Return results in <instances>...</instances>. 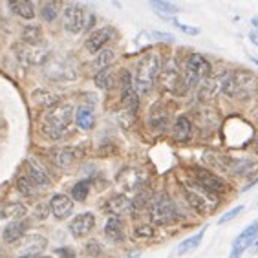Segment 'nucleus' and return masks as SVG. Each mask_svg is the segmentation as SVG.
I'll return each instance as SVG.
<instances>
[{
  "label": "nucleus",
  "instance_id": "nucleus-1",
  "mask_svg": "<svg viewBox=\"0 0 258 258\" xmlns=\"http://www.w3.org/2000/svg\"><path fill=\"white\" fill-rule=\"evenodd\" d=\"M74 119V106L68 103H59L46 112L42 119V134L50 139L64 138L66 130L70 128Z\"/></svg>",
  "mask_w": 258,
  "mask_h": 258
},
{
  "label": "nucleus",
  "instance_id": "nucleus-2",
  "mask_svg": "<svg viewBox=\"0 0 258 258\" xmlns=\"http://www.w3.org/2000/svg\"><path fill=\"white\" fill-rule=\"evenodd\" d=\"M161 74V59L158 53H147L139 59L138 66H136V77H134V86L136 92L141 95H147L152 92L156 81L159 79Z\"/></svg>",
  "mask_w": 258,
  "mask_h": 258
},
{
  "label": "nucleus",
  "instance_id": "nucleus-3",
  "mask_svg": "<svg viewBox=\"0 0 258 258\" xmlns=\"http://www.w3.org/2000/svg\"><path fill=\"white\" fill-rule=\"evenodd\" d=\"M222 92L233 99H249L258 92V79L251 72H233L222 81Z\"/></svg>",
  "mask_w": 258,
  "mask_h": 258
},
{
  "label": "nucleus",
  "instance_id": "nucleus-4",
  "mask_svg": "<svg viewBox=\"0 0 258 258\" xmlns=\"http://www.w3.org/2000/svg\"><path fill=\"white\" fill-rule=\"evenodd\" d=\"M183 194H185V198H187L190 207H194L202 214H211L216 211V207H218V200H216V196L205 192L200 185L194 183L192 179L187 181Z\"/></svg>",
  "mask_w": 258,
  "mask_h": 258
},
{
  "label": "nucleus",
  "instance_id": "nucleus-5",
  "mask_svg": "<svg viewBox=\"0 0 258 258\" xmlns=\"http://www.w3.org/2000/svg\"><path fill=\"white\" fill-rule=\"evenodd\" d=\"M179 218L178 205L174 204V200L169 194H159L158 198L150 204V220L156 225H167L172 224Z\"/></svg>",
  "mask_w": 258,
  "mask_h": 258
},
{
  "label": "nucleus",
  "instance_id": "nucleus-6",
  "mask_svg": "<svg viewBox=\"0 0 258 258\" xmlns=\"http://www.w3.org/2000/svg\"><path fill=\"white\" fill-rule=\"evenodd\" d=\"M62 19H64V28L70 33H81V31L90 30L95 22V17L77 4L64 6Z\"/></svg>",
  "mask_w": 258,
  "mask_h": 258
},
{
  "label": "nucleus",
  "instance_id": "nucleus-7",
  "mask_svg": "<svg viewBox=\"0 0 258 258\" xmlns=\"http://www.w3.org/2000/svg\"><path fill=\"white\" fill-rule=\"evenodd\" d=\"M211 74H213V66L204 55L190 53L187 57V60H185V81L189 86L207 81Z\"/></svg>",
  "mask_w": 258,
  "mask_h": 258
},
{
  "label": "nucleus",
  "instance_id": "nucleus-8",
  "mask_svg": "<svg viewBox=\"0 0 258 258\" xmlns=\"http://www.w3.org/2000/svg\"><path fill=\"white\" fill-rule=\"evenodd\" d=\"M159 81H161V86L165 90H169L172 94H185L189 85H187V81H185V75L179 72L178 64H176V60L170 59L165 68L161 70V74H159Z\"/></svg>",
  "mask_w": 258,
  "mask_h": 258
},
{
  "label": "nucleus",
  "instance_id": "nucleus-9",
  "mask_svg": "<svg viewBox=\"0 0 258 258\" xmlns=\"http://www.w3.org/2000/svg\"><path fill=\"white\" fill-rule=\"evenodd\" d=\"M190 179L196 185H200L205 192L213 194V196H220V194H225L229 190L227 183L220 176H216V174L207 169H202V167L192 169V178Z\"/></svg>",
  "mask_w": 258,
  "mask_h": 258
},
{
  "label": "nucleus",
  "instance_id": "nucleus-10",
  "mask_svg": "<svg viewBox=\"0 0 258 258\" xmlns=\"http://www.w3.org/2000/svg\"><path fill=\"white\" fill-rule=\"evenodd\" d=\"M256 238H258V220H254L253 224H249L247 227L236 236V240L233 242V247H231L229 258H242L243 251L251 247Z\"/></svg>",
  "mask_w": 258,
  "mask_h": 258
},
{
  "label": "nucleus",
  "instance_id": "nucleus-11",
  "mask_svg": "<svg viewBox=\"0 0 258 258\" xmlns=\"http://www.w3.org/2000/svg\"><path fill=\"white\" fill-rule=\"evenodd\" d=\"M117 181L123 187L124 190H141L145 189V181H147V176L143 174L141 169H136V167H126L119 172L117 176Z\"/></svg>",
  "mask_w": 258,
  "mask_h": 258
},
{
  "label": "nucleus",
  "instance_id": "nucleus-12",
  "mask_svg": "<svg viewBox=\"0 0 258 258\" xmlns=\"http://www.w3.org/2000/svg\"><path fill=\"white\" fill-rule=\"evenodd\" d=\"M114 35H115L114 28H110V26L97 28V30L92 31V33H90V37L86 39L85 48L90 51V53H99V51L104 50V46L114 39Z\"/></svg>",
  "mask_w": 258,
  "mask_h": 258
},
{
  "label": "nucleus",
  "instance_id": "nucleus-13",
  "mask_svg": "<svg viewBox=\"0 0 258 258\" xmlns=\"http://www.w3.org/2000/svg\"><path fill=\"white\" fill-rule=\"evenodd\" d=\"M121 97H123V104L126 106L130 114H134L139 106V94L136 92L134 79L128 72L121 74Z\"/></svg>",
  "mask_w": 258,
  "mask_h": 258
},
{
  "label": "nucleus",
  "instance_id": "nucleus-14",
  "mask_svg": "<svg viewBox=\"0 0 258 258\" xmlns=\"http://www.w3.org/2000/svg\"><path fill=\"white\" fill-rule=\"evenodd\" d=\"M95 227V216L92 213H83L77 214L72 222H70V233L74 234L75 238H83L86 234H90Z\"/></svg>",
  "mask_w": 258,
  "mask_h": 258
},
{
  "label": "nucleus",
  "instance_id": "nucleus-15",
  "mask_svg": "<svg viewBox=\"0 0 258 258\" xmlns=\"http://www.w3.org/2000/svg\"><path fill=\"white\" fill-rule=\"evenodd\" d=\"M169 121H170L169 110L165 108L161 103H156L154 106L150 108L149 124H150V128L154 130L156 134H161V132H165V130H167V126H169Z\"/></svg>",
  "mask_w": 258,
  "mask_h": 258
},
{
  "label": "nucleus",
  "instance_id": "nucleus-16",
  "mask_svg": "<svg viewBox=\"0 0 258 258\" xmlns=\"http://www.w3.org/2000/svg\"><path fill=\"white\" fill-rule=\"evenodd\" d=\"M50 211L55 218L64 220L74 213V202L66 194H55L53 198L50 200Z\"/></svg>",
  "mask_w": 258,
  "mask_h": 258
},
{
  "label": "nucleus",
  "instance_id": "nucleus-17",
  "mask_svg": "<svg viewBox=\"0 0 258 258\" xmlns=\"http://www.w3.org/2000/svg\"><path fill=\"white\" fill-rule=\"evenodd\" d=\"M24 169H26V178L30 179L35 187H48L50 185V176L46 174V170L35 159H28Z\"/></svg>",
  "mask_w": 258,
  "mask_h": 258
},
{
  "label": "nucleus",
  "instance_id": "nucleus-18",
  "mask_svg": "<svg viewBox=\"0 0 258 258\" xmlns=\"http://www.w3.org/2000/svg\"><path fill=\"white\" fill-rule=\"evenodd\" d=\"M258 170L256 159L245 158V159H231L229 163V172L236 178H249Z\"/></svg>",
  "mask_w": 258,
  "mask_h": 258
},
{
  "label": "nucleus",
  "instance_id": "nucleus-19",
  "mask_svg": "<svg viewBox=\"0 0 258 258\" xmlns=\"http://www.w3.org/2000/svg\"><path fill=\"white\" fill-rule=\"evenodd\" d=\"M19 57H22V60L30 64H42L50 57V50L44 46H28L19 51Z\"/></svg>",
  "mask_w": 258,
  "mask_h": 258
},
{
  "label": "nucleus",
  "instance_id": "nucleus-20",
  "mask_svg": "<svg viewBox=\"0 0 258 258\" xmlns=\"http://www.w3.org/2000/svg\"><path fill=\"white\" fill-rule=\"evenodd\" d=\"M50 156L55 165H59V167H70L75 159L79 158L81 152L77 149H74V147H60V149L51 150Z\"/></svg>",
  "mask_w": 258,
  "mask_h": 258
},
{
  "label": "nucleus",
  "instance_id": "nucleus-21",
  "mask_svg": "<svg viewBox=\"0 0 258 258\" xmlns=\"http://www.w3.org/2000/svg\"><path fill=\"white\" fill-rule=\"evenodd\" d=\"M222 81H224V77L220 79V77H209L207 81H204L202 83V86L198 88V99L204 101V103H209V101H213L216 95H218V92H222Z\"/></svg>",
  "mask_w": 258,
  "mask_h": 258
},
{
  "label": "nucleus",
  "instance_id": "nucleus-22",
  "mask_svg": "<svg viewBox=\"0 0 258 258\" xmlns=\"http://www.w3.org/2000/svg\"><path fill=\"white\" fill-rule=\"evenodd\" d=\"M190 136H192V121L187 115H178L172 124V138L185 143L190 139Z\"/></svg>",
  "mask_w": 258,
  "mask_h": 258
},
{
  "label": "nucleus",
  "instance_id": "nucleus-23",
  "mask_svg": "<svg viewBox=\"0 0 258 258\" xmlns=\"http://www.w3.org/2000/svg\"><path fill=\"white\" fill-rule=\"evenodd\" d=\"M48 245V240L40 234H28L20 243V251L24 254H40Z\"/></svg>",
  "mask_w": 258,
  "mask_h": 258
},
{
  "label": "nucleus",
  "instance_id": "nucleus-24",
  "mask_svg": "<svg viewBox=\"0 0 258 258\" xmlns=\"http://www.w3.org/2000/svg\"><path fill=\"white\" fill-rule=\"evenodd\" d=\"M196 124H198L200 128L204 130V132H211V130L216 128V124H218V115L214 112L213 108H200L196 112Z\"/></svg>",
  "mask_w": 258,
  "mask_h": 258
},
{
  "label": "nucleus",
  "instance_id": "nucleus-25",
  "mask_svg": "<svg viewBox=\"0 0 258 258\" xmlns=\"http://www.w3.org/2000/svg\"><path fill=\"white\" fill-rule=\"evenodd\" d=\"M104 234L110 242L121 243L124 240V225L117 216H110L106 225H104Z\"/></svg>",
  "mask_w": 258,
  "mask_h": 258
},
{
  "label": "nucleus",
  "instance_id": "nucleus-26",
  "mask_svg": "<svg viewBox=\"0 0 258 258\" xmlns=\"http://www.w3.org/2000/svg\"><path fill=\"white\" fill-rule=\"evenodd\" d=\"M26 231H28V224L26 222H22V220H17V222H11V224L6 225L4 229V242L6 243H15L19 242L22 236L26 234Z\"/></svg>",
  "mask_w": 258,
  "mask_h": 258
},
{
  "label": "nucleus",
  "instance_id": "nucleus-27",
  "mask_svg": "<svg viewBox=\"0 0 258 258\" xmlns=\"http://www.w3.org/2000/svg\"><path fill=\"white\" fill-rule=\"evenodd\" d=\"M130 207H132V202H130L124 194H114V196L108 200V204H106L108 213H112L114 216H119V214L126 213Z\"/></svg>",
  "mask_w": 258,
  "mask_h": 258
},
{
  "label": "nucleus",
  "instance_id": "nucleus-28",
  "mask_svg": "<svg viewBox=\"0 0 258 258\" xmlns=\"http://www.w3.org/2000/svg\"><path fill=\"white\" fill-rule=\"evenodd\" d=\"M75 123H77V126H79L81 130L94 128L95 117H94L92 108H88V106H81V108L77 110V114H75Z\"/></svg>",
  "mask_w": 258,
  "mask_h": 258
},
{
  "label": "nucleus",
  "instance_id": "nucleus-29",
  "mask_svg": "<svg viewBox=\"0 0 258 258\" xmlns=\"http://www.w3.org/2000/svg\"><path fill=\"white\" fill-rule=\"evenodd\" d=\"M33 103L37 106H48V108H53L59 104V95L51 94V92H46V90H37L33 95Z\"/></svg>",
  "mask_w": 258,
  "mask_h": 258
},
{
  "label": "nucleus",
  "instance_id": "nucleus-30",
  "mask_svg": "<svg viewBox=\"0 0 258 258\" xmlns=\"http://www.w3.org/2000/svg\"><path fill=\"white\" fill-rule=\"evenodd\" d=\"M205 231H207V227H202L200 229V233L192 234V236H189V238H185L183 242L178 245V254L181 256V254L189 253V251H192V249H196L202 243V240H204V234Z\"/></svg>",
  "mask_w": 258,
  "mask_h": 258
},
{
  "label": "nucleus",
  "instance_id": "nucleus-31",
  "mask_svg": "<svg viewBox=\"0 0 258 258\" xmlns=\"http://www.w3.org/2000/svg\"><path fill=\"white\" fill-rule=\"evenodd\" d=\"M10 10L15 13V15L22 17V19H33L35 17V8L31 2H26V0H17V2H10Z\"/></svg>",
  "mask_w": 258,
  "mask_h": 258
},
{
  "label": "nucleus",
  "instance_id": "nucleus-32",
  "mask_svg": "<svg viewBox=\"0 0 258 258\" xmlns=\"http://www.w3.org/2000/svg\"><path fill=\"white\" fill-rule=\"evenodd\" d=\"M20 37H22V40L28 46H40V42H42V30H40V26H26Z\"/></svg>",
  "mask_w": 258,
  "mask_h": 258
},
{
  "label": "nucleus",
  "instance_id": "nucleus-33",
  "mask_svg": "<svg viewBox=\"0 0 258 258\" xmlns=\"http://www.w3.org/2000/svg\"><path fill=\"white\" fill-rule=\"evenodd\" d=\"M150 6H152L154 10H158L159 11L158 15L161 17V19H165V20H170L167 15H172L174 17L179 11L178 6L172 4V2H167V0H152V2H150Z\"/></svg>",
  "mask_w": 258,
  "mask_h": 258
},
{
  "label": "nucleus",
  "instance_id": "nucleus-34",
  "mask_svg": "<svg viewBox=\"0 0 258 258\" xmlns=\"http://www.w3.org/2000/svg\"><path fill=\"white\" fill-rule=\"evenodd\" d=\"M95 86L101 90H110L114 86V70L112 68H104L101 72H97L94 77Z\"/></svg>",
  "mask_w": 258,
  "mask_h": 258
},
{
  "label": "nucleus",
  "instance_id": "nucleus-35",
  "mask_svg": "<svg viewBox=\"0 0 258 258\" xmlns=\"http://www.w3.org/2000/svg\"><path fill=\"white\" fill-rule=\"evenodd\" d=\"M26 214L22 205H0V220H20Z\"/></svg>",
  "mask_w": 258,
  "mask_h": 258
},
{
  "label": "nucleus",
  "instance_id": "nucleus-36",
  "mask_svg": "<svg viewBox=\"0 0 258 258\" xmlns=\"http://www.w3.org/2000/svg\"><path fill=\"white\" fill-rule=\"evenodd\" d=\"M114 59H115L114 50L104 48V50L99 51V53H97V57L94 59L95 70H97V72H101V70H104V68H110V66H112V62H114Z\"/></svg>",
  "mask_w": 258,
  "mask_h": 258
},
{
  "label": "nucleus",
  "instance_id": "nucleus-37",
  "mask_svg": "<svg viewBox=\"0 0 258 258\" xmlns=\"http://www.w3.org/2000/svg\"><path fill=\"white\" fill-rule=\"evenodd\" d=\"M59 11H60V4L57 2H48L40 8V17L46 20V22H53L57 17H59Z\"/></svg>",
  "mask_w": 258,
  "mask_h": 258
},
{
  "label": "nucleus",
  "instance_id": "nucleus-38",
  "mask_svg": "<svg viewBox=\"0 0 258 258\" xmlns=\"http://www.w3.org/2000/svg\"><path fill=\"white\" fill-rule=\"evenodd\" d=\"M70 194H72V198H74L75 202H85L90 194V183L88 181H79V183H75L74 187H72V190H70Z\"/></svg>",
  "mask_w": 258,
  "mask_h": 258
},
{
  "label": "nucleus",
  "instance_id": "nucleus-39",
  "mask_svg": "<svg viewBox=\"0 0 258 258\" xmlns=\"http://www.w3.org/2000/svg\"><path fill=\"white\" fill-rule=\"evenodd\" d=\"M17 189H19V192L22 194V196H26V198H31V196L37 194V187H35L26 176H20V178L17 179Z\"/></svg>",
  "mask_w": 258,
  "mask_h": 258
},
{
  "label": "nucleus",
  "instance_id": "nucleus-40",
  "mask_svg": "<svg viewBox=\"0 0 258 258\" xmlns=\"http://www.w3.org/2000/svg\"><path fill=\"white\" fill-rule=\"evenodd\" d=\"M134 234L136 238H152L156 234V231L152 225H139V227H136Z\"/></svg>",
  "mask_w": 258,
  "mask_h": 258
},
{
  "label": "nucleus",
  "instance_id": "nucleus-41",
  "mask_svg": "<svg viewBox=\"0 0 258 258\" xmlns=\"http://www.w3.org/2000/svg\"><path fill=\"white\" fill-rule=\"evenodd\" d=\"M242 211H243V205H236V207H233L231 211H227V213H225L224 216L218 220V225H224V224H227V222H231V220L236 218Z\"/></svg>",
  "mask_w": 258,
  "mask_h": 258
},
{
  "label": "nucleus",
  "instance_id": "nucleus-42",
  "mask_svg": "<svg viewBox=\"0 0 258 258\" xmlns=\"http://www.w3.org/2000/svg\"><path fill=\"white\" fill-rule=\"evenodd\" d=\"M86 253H88L90 256H99V254L103 253V245H101L97 240H90V242L86 243Z\"/></svg>",
  "mask_w": 258,
  "mask_h": 258
},
{
  "label": "nucleus",
  "instance_id": "nucleus-43",
  "mask_svg": "<svg viewBox=\"0 0 258 258\" xmlns=\"http://www.w3.org/2000/svg\"><path fill=\"white\" fill-rule=\"evenodd\" d=\"M172 24L178 28V30H181L183 33H187V35H200V30L198 28H192V26H187V24H181V22H178L176 19H172Z\"/></svg>",
  "mask_w": 258,
  "mask_h": 258
},
{
  "label": "nucleus",
  "instance_id": "nucleus-44",
  "mask_svg": "<svg viewBox=\"0 0 258 258\" xmlns=\"http://www.w3.org/2000/svg\"><path fill=\"white\" fill-rule=\"evenodd\" d=\"M152 39H156V40H161V42H172L174 40V37L170 33H161V31H152Z\"/></svg>",
  "mask_w": 258,
  "mask_h": 258
},
{
  "label": "nucleus",
  "instance_id": "nucleus-45",
  "mask_svg": "<svg viewBox=\"0 0 258 258\" xmlns=\"http://www.w3.org/2000/svg\"><path fill=\"white\" fill-rule=\"evenodd\" d=\"M57 254H59L60 258H74L75 256L74 249H72V247H60V249H57Z\"/></svg>",
  "mask_w": 258,
  "mask_h": 258
},
{
  "label": "nucleus",
  "instance_id": "nucleus-46",
  "mask_svg": "<svg viewBox=\"0 0 258 258\" xmlns=\"http://www.w3.org/2000/svg\"><path fill=\"white\" fill-rule=\"evenodd\" d=\"M249 40H251L254 46H258V30H251V31H249Z\"/></svg>",
  "mask_w": 258,
  "mask_h": 258
},
{
  "label": "nucleus",
  "instance_id": "nucleus-47",
  "mask_svg": "<svg viewBox=\"0 0 258 258\" xmlns=\"http://www.w3.org/2000/svg\"><path fill=\"white\" fill-rule=\"evenodd\" d=\"M19 258H48V256H42V254H22Z\"/></svg>",
  "mask_w": 258,
  "mask_h": 258
},
{
  "label": "nucleus",
  "instance_id": "nucleus-48",
  "mask_svg": "<svg viewBox=\"0 0 258 258\" xmlns=\"http://www.w3.org/2000/svg\"><path fill=\"white\" fill-rule=\"evenodd\" d=\"M251 253H253V254H256V253H258V238L253 242V247H251Z\"/></svg>",
  "mask_w": 258,
  "mask_h": 258
},
{
  "label": "nucleus",
  "instance_id": "nucleus-49",
  "mask_svg": "<svg viewBox=\"0 0 258 258\" xmlns=\"http://www.w3.org/2000/svg\"><path fill=\"white\" fill-rule=\"evenodd\" d=\"M251 24H253L254 30H258V17H253V19H251Z\"/></svg>",
  "mask_w": 258,
  "mask_h": 258
},
{
  "label": "nucleus",
  "instance_id": "nucleus-50",
  "mask_svg": "<svg viewBox=\"0 0 258 258\" xmlns=\"http://www.w3.org/2000/svg\"><path fill=\"white\" fill-rule=\"evenodd\" d=\"M253 150L258 154V134H256V138H254V141H253Z\"/></svg>",
  "mask_w": 258,
  "mask_h": 258
},
{
  "label": "nucleus",
  "instance_id": "nucleus-51",
  "mask_svg": "<svg viewBox=\"0 0 258 258\" xmlns=\"http://www.w3.org/2000/svg\"><path fill=\"white\" fill-rule=\"evenodd\" d=\"M249 59H251V60H253V62H254V64H256V66H258V57H249Z\"/></svg>",
  "mask_w": 258,
  "mask_h": 258
},
{
  "label": "nucleus",
  "instance_id": "nucleus-52",
  "mask_svg": "<svg viewBox=\"0 0 258 258\" xmlns=\"http://www.w3.org/2000/svg\"><path fill=\"white\" fill-rule=\"evenodd\" d=\"M138 256H139V253H134V254H130L128 258H138Z\"/></svg>",
  "mask_w": 258,
  "mask_h": 258
},
{
  "label": "nucleus",
  "instance_id": "nucleus-53",
  "mask_svg": "<svg viewBox=\"0 0 258 258\" xmlns=\"http://www.w3.org/2000/svg\"><path fill=\"white\" fill-rule=\"evenodd\" d=\"M0 258H4V254H2V251H0Z\"/></svg>",
  "mask_w": 258,
  "mask_h": 258
},
{
  "label": "nucleus",
  "instance_id": "nucleus-54",
  "mask_svg": "<svg viewBox=\"0 0 258 258\" xmlns=\"http://www.w3.org/2000/svg\"><path fill=\"white\" fill-rule=\"evenodd\" d=\"M256 117H258V115H256Z\"/></svg>",
  "mask_w": 258,
  "mask_h": 258
}]
</instances>
